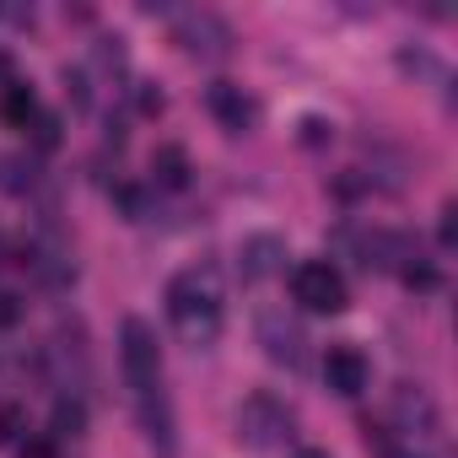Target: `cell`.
<instances>
[{"label": "cell", "instance_id": "ac0fdd59", "mask_svg": "<svg viewBox=\"0 0 458 458\" xmlns=\"http://www.w3.org/2000/svg\"><path fill=\"white\" fill-rule=\"evenodd\" d=\"M33 135H38V146H44V151H49V146H60V119H55V114H38V119H33Z\"/></svg>", "mask_w": 458, "mask_h": 458}, {"label": "cell", "instance_id": "7402d4cb", "mask_svg": "<svg viewBox=\"0 0 458 458\" xmlns=\"http://www.w3.org/2000/svg\"><path fill=\"white\" fill-rule=\"evenodd\" d=\"M17 313H22V308H17V297H12V292H0V329L17 324Z\"/></svg>", "mask_w": 458, "mask_h": 458}, {"label": "cell", "instance_id": "30bf717a", "mask_svg": "<svg viewBox=\"0 0 458 458\" xmlns=\"http://www.w3.org/2000/svg\"><path fill=\"white\" fill-rule=\"evenodd\" d=\"M173 38L189 49V55H205V60H216V55H226V44H233V33H226V22L221 17H210V12H189L178 28H173Z\"/></svg>", "mask_w": 458, "mask_h": 458}, {"label": "cell", "instance_id": "277c9868", "mask_svg": "<svg viewBox=\"0 0 458 458\" xmlns=\"http://www.w3.org/2000/svg\"><path fill=\"white\" fill-rule=\"evenodd\" d=\"M292 297H297L308 313H345V302H351L345 276H340L329 259H308V265H297V276H292Z\"/></svg>", "mask_w": 458, "mask_h": 458}, {"label": "cell", "instance_id": "d4e9b609", "mask_svg": "<svg viewBox=\"0 0 458 458\" xmlns=\"http://www.w3.org/2000/svg\"><path fill=\"white\" fill-rule=\"evenodd\" d=\"M383 458H415V453H404V447H383Z\"/></svg>", "mask_w": 458, "mask_h": 458}, {"label": "cell", "instance_id": "2e32d148", "mask_svg": "<svg viewBox=\"0 0 458 458\" xmlns=\"http://www.w3.org/2000/svg\"><path fill=\"white\" fill-rule=\"evenodd\" d=\"M114 199H119V210H124L130 221H146V194H140V189L119 183V189H114Z\"/></svg>", "mask_w": 458, "mask_h": 458}, {"label": "cell", "instance_id": "5bb4252c", "mask_svg": "<svg viewBox=\"0 0 458 458\" xmlns=\"http://www.w3.org/2000/svg\"><path fill=\"white\" fill-rule=\"evenodd\" d=\"M399 71H404V76H415V71H420V76H442V65H437L426 49H399Z\"/></svg>", "mask_w": 458, "mask_h": 458}, {"label": "cell", "instance_id": "484cf974", "mask_svg": "<svg viewBox=\"0 0 458 458\" xmlns=\"http://www.w3.org/2000/svg\"><path fill=\"white\" fill-rule=\"evenodd\" d=\"M6 71H12V60H6V49H0V81H6Z\"/></svg>", "mask_w": 458, "mask_h": 458}, {"label": "cell", "instance_id": "6da1fadb", "mask_svg": "<svg viewBox=\"0 0 458 458\" xmlns=\"http://www.w3.org/2000/svg\"><path fill=\"white\" fill-rule=\"evenodd\" d=\"M167 318L194 345H210L221 335V292H216L210 270H183V276L167 281Z\"/></svg>", "mask_w": 458, "mask_h": 458}, {"label": "cell", "instance_id": "cb8c5ba5", "mask_svg": "<svg viewBox=\"0 0 458 458\" xmlns=\"http://www.w3.org/2000/svg\"><path fill=\"white\" fill-rule=\"evenodd\" d=\"M292 458H329V447H297Z\"/></svg>", "mask_w": 458, "mask_h": 458}, {"label": "cell", "instance_id": "7c38bea8", "mask_svg": "<svg viewBox=\"0 0 458 458\" xmlns=\"http://www.w3.org/2000/svg\"><path fill=\"white\" fill-rule=\"evenodd\" d=\"M0 119H6V124H28V119H38V98H33V87H22V81H6V87H0Z\"/></svg>", "mask_w": 458, "mask_h": 458}, {"label": "cell", "instance_id": "ba28073f", "mask_svg": "<svg viewBox=\"0 0 458 458\" xmlns=\"http://www.w3.org/2000/svg\"><path fill=\"white\" fill-rule=\"evenodd\" d=\"M286 270V238H276V233H254V238H243L238 243V276L254 286V281H270V276H281Z\"/></svg>", "mask_w": 458, "mask_h": 458}, {"label": "cell", "instance_id": "4fadbf2b", "mask_svg": "<svg viewBox=\"0 0 458 458\" xmlns=\"http://www.w3.org/2000/svg\"><path fill=\"white\" fill-rule=\"evenodd\" d=\"M81 431H87V404H81V399H60L55 415H49V442L81 437Z\"/></svg>", "mask_w": 458, "mask_h": 458}, {"label": "cell", "instance_id": "3957f363", "mask_svg": "<svg viewBox=\"0 0 458 458\" xmlns=\"http://www.w3.org/2000/svg\"><path fill=\"white\" fill-rule=\"evenodd\" d=\"M119 367H124V383L135 394L162 388V345H157V329L146 318H124L119 324Z\"/></svg>", "mask_w": 458, "mask_h": 458}, {"label": "cell", "instance_id": "5b68a950", "mask_svg": "<svg viewBox=\"0 0 458 458\" xmlns=\"http://www.w3.org/2000/svg\"><path fill=\"white\" fill-rule=\"evenodd\" d=\"M254 335H259V345H265V356L276 367H286V372H302L308 367V335H302L297 318H286V308H265L254 318Z\"/></svg>", "mask_w": 458, "mask_h": 458}, {"label": "cell", "instance_id": "603a6c76", "mask_svg": "<svg viewBox=\"0 0 458 458\" xmlns=\"http://www.w3.org/2000/svg\"><path fill=\"white\" fill-rule=\"evenodd\" d=\"M17 426H22V415H17V410H0V442L17 437Z\"/></svg>", "mask_w": 458, "mask_h": 458}, {"label": "cell", "instance_id": "8992f818", "mask_svg": "<svg viewBox=\"0 0 458 458\" xmlns=\"http://www.w3.org/2000/svg\"><path fill=\"white\" fill-rule=\"evenodd\" d=\"M135 415H140V437H146V447H151L157 458H173V453H178V420H173L167 394H162V388L135 394Z\"/></svg>", "mask_w": 458, "mask_h": 458}, {"label": "cell", "instance_id": "44dd1931", "mask_svg": "<svg viewBox=\"0 0 458 458\" xmlns=\"http://www.w3.org/2000/svg\"><path fill=\"white\" fill-rule=\"evenodd\" d=\"M22 458H60V453H55V442H49V437H33V442L22 447Z\"/></svg>", "mask_w": 458, "mask_h": 458}, {"label": "cell", "instance_id": "9c48e42d", "mask_svg": "<svg viewBox=\"0 0 458 458\" xmlns=\"http://www.w3.org/2000/svg\"><path fill=\"white\" fill-rule=\"evenodd\" d=\"M324 383H329L340 399H356V394H367V383H372V361H367L356 345H329V356H324Z\"/></svg>", "mask_w": 458, "mask_h": 458}, {"label": "cell", "instance_id": "8fae6325", "mask_svg": "<svg viewBox=\"0 0 458 458\" xmlns=\"http://www.w3.org/2000/svg\"><path fill=\"white\" fill-rule=\"evenodd\" d=\"M189 173H194V167H189V151H183L178 140H167V146L151 151V183H157V189H183Z\"/></svg>", "mask_w": 458, "mask_h": 458}, {"label": "cell", "instance_id": "d6986e66", "mask_svg": "<svg viewBox=\"0 0 458 458\" xmlns=\"http://www.w3.org/2000/svg\"><path fill=\"white\" fill-rule=\"evenodd\" d=\"M329 135H335V124H324V119H313V114L302 119V146H324Z\"/></svg>", "mask_w": 458, "mask_h": 458}, {"label": "cell", "instance_id": "e0dca14e", "mask_svg": "<svg viewBox=\"0 0 458 458\" xmlns=\"http://www.w3.org/2000/svg\"><path fill=\"white\" fill-rule=\"evenodd\" d=\"M415 259V254H410ZM404 286H415V292H437V270L426 265V259H415V265H404Z\"/></svg>", "mask_w": 458, "mask_h": 458}, {"label": "cell", "instance_id": "9a60e30c", "mask_svg": "<svg viewBox=\"0 0 458 458\" xmlns=\"http://www.w3.org/2000/svg\"><path fill=\"white\" fill-rule=\"evenodd\" d=\"M135 108H140L146 119H157V114L167 108V98H162V87H151V81H135Z\"/></svg>", "mask_w": 458, "mask_h": 458}, {"label": "cell", "instance_id": "7a4b0ae2", "mask_svg": "<svg viewBox=\"0 0 458 458\" xmlns=\"http://www.w3.org/2000/svg\"><path fill=\"white\" fill-rule=\"evenodd\" d=\"M233 437H238V447H254V453H270V447H281V442L292 437V410H286V399H276L270 388L249 394V399L238 404Z\"/></svg>", "mask_w": 458, "mask_h": 458}, {"label": "cell", "instance_id": "52a82bcc", "mask_svg": "<svg viewBox=\"0 0 458 458\" xmlns=\"http://www.w3.org/2000/svg\"><path fill=\"white\" fill-rule=\"evenodd\" d=\"M205 108H210V119L226 130V135H249L254 130V98L238 87V81H210L205 87Z\"/></svg>", "mask_w": 458, "mask_h": 458}, {"label": "cell", "instance_id": "ffe728a7", "mask_svg": "<svg viewBox=\"0 0 458 458\" xmlns=\"http://www.w3.org/2000/svg\"><path fill=\"white\" fill-rule=\"evenodd\" d=\"M458 210L453 205H442V226H437V238H442V249H453V238H458V221H453Z\"/></svg>", "mask_w": 458, "mask_h": 458}]
</instances>
